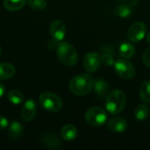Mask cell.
<instances>
[{"mask_svg": "<svg viewBox=\"0 0 150 150\" xmlns=\"http://www.w3.org/2000/svg\"><path fill=\"white\" fill-rule=\"evenodd\" d=\"M94 80L90 74H81L74 76L69 81L70 91L76 96H86L93 89Z\"/></svg>", "mask_w": 150, "mask_h": 150, "instance_id": "cell-1", "label": "cell"}, {"mask_svg": "<svg viewBox=\"0 0 150 150\" xmlns=\"http://www.w3.org/2000/svg\"><path fill=\"white\" fill-rule=\"evenodd\" d=\"M56 53L60 62L68 67H73L78 61V54L76 48L68 42H61L56 47Z\"/></svg>", "mask_w": 150, "mask_h": 150, "instance_id": "cell-2", "label": "cell"}, {"mask_svg": "<svg viewBox=\"0 0 150 150\" xmlns=\"http://www.w3.org/2000/svg\"><path fill=\"white\" fill-rule=\"evenodd\" d=\"M127 103L126 94L120 90L111 91L106 96L105 107L112 114H118L123 111Z\"/></svg>", "mask_w": 150, "mask_h": 150, "instance_id": "cell-3", "label": "cell"}, {"mask_svg": "<svg viewBox=\"0 0 150 150\" xmlns=\"http://www.w3.org/2000/svg\"><path fill=\"white\" fill-rule=\"evenodd\" d=\"M39 102L43 109L50 112H59L63 105L62 98L53 92H42L39 97Z\"/></svg>", "mask_w": 150, "mask_h": 150, "instance_id": "cell-4", "label": "cell"}, {"mask_svg": "<svg viewBox=\"0 0 150 150\" xmlns=\"http://www.w3.org/2000/svg\"><path fill=\"white\" fill-rule=\"evenodd\" d=\"M85 120L91 127H100L103 126L107 120L106 112L98 106H94L90 108L85 113Z\"/></svg>", "mask_w": 150, "mask_h": 150, "instance_id": "cell-5", "label": "cell"}, {"mask_svg": "<svg viewBox=\"0 0 150 150\" xmlns=\"http://www.w3.org/2000/svg\"><path fill=\"white\" fill-rule=\"evenodd\" d=\"M114 69L117 75L123 79H132L135 76L134 65L125 59L117 60L114 62Z\"/></svg>", "mask_w": 150, "mask_h": 150, "instance_id": "cell-6", "label": "cell"}, {"mask_svg": "<svg viewBox=\"0 0 150 150\" xmlns=\"http://www.w3.org/2000/svg\"><path fill=\"white\" fill-rule=\"evenodd\" d=\"M147 33V25L143 22H135L134 23L127 32L128 39L133 42H138L142 40Z\"/></svg>", "mask_w": 150, "mask_h": 150, "instance_id": "cell-7", "label": "cell"}, {"mask_svg": "<svg viewBox=\"0 0 150 150\" xmlns=\"http://www.w3.org/2000/svg\"><path fill=\"white\" fill-rule=\"evenodd\" d=\"M101 65V57L98 54L91 52L87 54L83 59V66L84 69L90 72H96Z\"/></svg>", "mask_w": 150, "mask_h": 150, "instance_id": "cell-8", "label": "cell"}, {"mask_svg": "<svg viewBox=\"0 0 150 150\" xmlns=\"http://www.w3.org/2000/svg\"><path fill=\"white\" fill-rule=\"evenodd\" d=\"M36 112H37V105L36 102L30 98L28 100L25 101V103L24 104L22 109H21V118L23 120L29 122L31 120H33L36 115Z\"/></svg>", "mask_w": 150, "mask_h": 150, "instance_id": "cell-9", "label": "cell"}, {"mask_svg": "<svg viewBox=\"0 0 150 150\" xmlns=\"http://www.w3.org/2000/svg\"><path fill=\"white\" fill-rule=\"evenodd\" d=\"M50 34L53 39L56 41H61L64 39L66 35V25L61 20H54L50 25Z\"/></svg>", "mask_w": 150, "mask_h": 150, "instance_id": "cell-10", "label": "cell"}, {"mask_svg": "<svg viewBox=\"0 0 150 150\" xmlns=\"http://www.w3.org/2000/svg\"><path fill=\"white\" fill-rule=\"evenodd\" d=\"M108 129L114 133L125 132L127 128V122L121 117H114L107 122Z\"/></svg>", "mask_w": 150, "mask_h": 150, "instance_id": "cell-11", "label": "cell"}, {"mask_svg": "<svg viewBox=\"0 0 150 150\" xmlns=\"http://www.w3.org/2000/svg\"><path fill=\"white\" fill-rule=\"evenodd\" d=\"M41 142L50 149H60L62 146L61 139L54 134H46L41 136Z\"/></svg>", "mask_w": 150, "mask_h": 150, "instance_id": "cell-12", "label": "cell"}, {"mask_svg": "<svg viewBox=\"0 0 150 150\" xmlns=\"http://www.w3.org/2000/svg\"><path fill=\"white\" fill-rule=\"evenodd\" d=\"M16 74L15 67L7 62H1L0 63V80L4 81L11 79Z\"/></svg>", "mask_w": 150, "mask_h": 150, "instance_id": "cell-13", "label": "cell"}, {"mask_svg": "<svg viewBox=\"0 0 150 150\" xmlns=\"http://www.w3.org/2000/svg\"><path fill=\"white\" fill-rule=\"evenodd\" d=\"M94 91L98 98H105L108 94L109 91V84L107 82L102 78H97L94 81V85H93Z\"/></svg>", "mask_w": 150, "mask_h": 150, "instance_id": "cell-14", "label": "cell"}, {"mask_svg": "<svg viewBox=\"0 0 150 150\" xmlns=\"http://www.w3.org/2000/svg\"><path fill=\"white\" fill-rule=\"evenodd\" d=\"M61 136L65 141H72L77 136V129L74 125H65L61 130Z\"/></svg>", "mask_w": 150, "mask_h": 150, "instance_id": "cell-15", "label": "cell"}, {"mask_svg": "<svg viewBox=\"0 0 150 150\" xmlns=\"http://www.w3.org/2000/svg\"><path fill=\"white\" fill-rule=\"evenodd\" d=\"M27 0H4V7L9 11H18L21 10Z\"/></svg>", "mask_w": 150, "mask_h": 150, "instance_id": "cell-16", "label": "cell"}, {"mask_svg": "<svg viewBox=\"0 0 150 150\" xmlns=\"http://www.w3.org/2000/svg\"><path fill=\"white\" fill-rule=\"evenodd\" d=\"M120 54L124 59H130L134 55L135 47L133 44L129 42H124L120 46Z\"/></svg>", "mask_w": 150, "mask_h": 150, "instance_id": "cell-17", "label": "cell"}, {"mask_svg": "<svg viewBox=\"0 0 150 150\" xmlns=\"http://www.w3.org/2000/svg\"><path fill=\"white\" fill-rule=\"evenodd\" d=\"M23 131H24L23 125L17 120L12 121L9 127V135L11 139L14 140L18 139L22 135Z\"/></svg>", "mask_w": 150, "mask_h": 150, "instance_id": "cell-18", "label": "cell"}, {"mask_svg": "<svg viewBox=\"0 0 150 150\" xmlns=\"http://www.w3.org/2000/svg\"><path fill=\"white\" fill-rule=\"evenodd\" d=\"M133 12V8L130 4H120L115 10V13L120 17V18H128Z\"/></svg>", "mask_w": 150, "mask_h": 150, "instance_id": "cell-19", "label": "cell"}, {"mask_svg": "<svg viewBox=\"0 0 150 150\" xmlns=\"http://www.w3.org/2000/svg\"><path fill=\"white\" fill-rule=\"evenodd\" d=\"M7 98H8V100L10 101V103L17 105L21 104L24 101L25 96L22 91H20L18 90H12L8 92Z\"/></svg>", "mask_w": 150, "mask_h": 150, "instance_id": "cell-20", "label": "cell"}, {"mask_svg": "<svg viewBox=\"0 0 150 150\" xmlns=\"http://www.w3.org/2000/svg\"><path fill=\"white\" fill-rule=\"evenodd\" d=\"M150 113V110L148 105H139L134 112L135 119L139 121H143L149 118Z\"/></svg>", "mask_w": 150, "mask_h": 150, "instance_id": "cell-21", "label": "cell"}, {"mask_svg": "<svg viewBox=\"0 0 150 150\" xmlns=\"http://www.w3.org/2000/svg\"><path fill=\"white\" fill-rule=\"evenodd\" d=\"M139 92L141 98L144 102L150 103V81H145L141 84Z\"/></svg>", "mask_w": 150, "mask_h": 150, "instance_id": "cell-22", "label": "cell"}, {"mask_svg": "<svg viewBox=\"0 0 150 150\" xmlns=\"http://www.w3.org/2000/svg\"><path fill=\"white\" fill-rule=\"evenodd\" d=\"M27 4L34 11H42L47 7L46 0H27Z\"/></svg>", "mask_w": 150, "mask_h": 150, "instance_id": "cell-23", "label": "cell"}, {"mask_svg": "<svg viewBox=\"0 0 150 150\" xmlns=\"http://www.w3.org/2000/svg\"><path fill=\"white\" fill-rule=\"evenodd\" d=\"M114 59L113 56L110 53H104L101 56V63L105 64V66H112L114 65Z\"/></svg>", "mask_w": 150, "mask_h": 150, "instance_id": "cell-24", "label": "cell"}, {"mask_svg": "<svg viewBox=\"0 0 150 150\" xmlns=\"http://www.w3.org/2000/svg\"><path fill=\"white\" fill-rule=\"evenodd\" d=\"M142 62L143 63L150 69V47L147 48L142 54Z\"/></svg>", "mask_w": 150, "mask_h": 150, "instance_id": "cell-25", "label": "cell"}, {"mask_svg": "<svg viewBox=\"0 0 150 150\" xmlns=\"http://www.w3.org/2000/svg\"><path fill=\"white\" fill-rule=\"evenodd\" d=\"M8 125H9L8 120L5 117L0 115V131L4 130L8 127Z\"/></svg>", "mask_w": 150, "mask_h": 150, "instance_id": "cell-26", "label": "cell"}, {"mask_svg": "<svg viewBox=\"0 0 150 150\" xmlns=\"http://www.w3.org/2000/svg\"><path fill=\"white\" fill-rule=\"evenodd\" d=\"M4 92H5V88H4V84H2V83H0V99H1L2 97L4 96Z\"/></svg>", "mask_w": 150, "mask_h": 150, "instance_id": "cell-27", "label": "cell"}, {"mask_svg": "<svg viewBox=\"0 0 150 150\" xmlns=\"http://www.w3.org/2000/svg\"><path fill=\"white\" fill-rule=\"evenodd\" d=\"M147 40H148V42L150 44V32L147 34Z\"/></svg>", "mask_w": 150, "mask_h": 150, "instance_id": "cell-28", "label": "cell"}, {"mask_svg": "<svg viewBox=\"0 0 150 150\" xmlns=\"http://www.w3.org/2000/svg\"><path fill=\"white\" fill-rule=\"evenodd\" d=\"M1 52H2V49H1V47H0V54H1Z\"/></svg>", "mask_w": 150, "mask_h": 150, "instance_id": "cell-29", "label": "cell"}, {"mask_svg": "<svg viewBox=\"0 0 150 150\" xmlns=\"http://www.w3.org/2000/svg\"><path fill=\"white\" fill-rule=\"evenodd\" d=\"M119 1H124V0H119Z\"/></svg>", "mask_w": 150, "mask_h": 150, "instance_id": "cell-30", "label": "cell"}]
</instances>
